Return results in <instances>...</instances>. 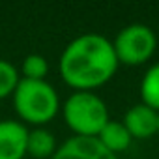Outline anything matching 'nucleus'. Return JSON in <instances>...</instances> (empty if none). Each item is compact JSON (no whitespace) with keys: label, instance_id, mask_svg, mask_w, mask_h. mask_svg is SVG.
Masks as SVG:
<instances>
[{"label":"nucleus","instance_id":"nucleus-8","mask_svg":"<svg viewBox=\"0 0 159 159\" xmlns=\"http://www.w3.org/2000/svg\"><path fill=\"white\" fill-rule=\"evenodd\" d=\"M98 140L109 150L112 152L114 155L125 152L129 146H131V140L133 137L129 135V131L125 129L124 122H118V120H109L105 124V127L99 131L98 135Z\"/></svg>","mask_w":159,"mask_h":159},{"label":"nucleus","instance_id":"nucleus-13","mask_svg":"<svg viewBox=\"0 0 159 159\" xmlns=\"http://www.w3.org/2000/svg\"><path fill=\"white\" fill-rule=\"evenodd\" d=\"M157 135H159V131H157Z\"/></svg>","mask_w":159,"mask_h":159},{"label":"nucleus","instance_id":"nucleus-10","mask_svg":"<svg viewBox=\"0 0 159 159\" xmlns=\"http://www.w3.org/2000/svg\"><path fill=\"white\" fill-rule=\"evenodd\" d=\"M140 103L159 112V62L152 64L140 81Z\"/></svg>","mask_w":159,"mask_h":159},{"label":"nucleus","instance_id":"nucleus-6","mask_svg":"<svg viewBox=\"0 0 159 159\" xmlns=\"http://www.w3.org/2000/svg\"><path fill=\"white\" fill-rule=\"evenodd\" d=\"M28 127L19 120H0V159H23L26 155Z\"/></svg>","mask_w":159,"mask_h":159},{"label":"nucleus","instance_id":"nucleus-12","mask_svg":"<svg viewBox=\"0 0 159 159\" xmlns=\"http://www.w3.org/2000/svg\"><path fill=\"white\" fill-rule=\"evenodd\" d=\"M19 81H21V75H19L17 67L10 60L0 58V99L13 96Z\"/></svg>","mask_w":159,"mask_h":159},{"label":"nucleus","instance_id":"nucleus-4","mask_svg":"<svg viewBox=\"0 0 159 159\" xmlns=\"http://www.w3.org/2000/svg\"><path fill=\"white\" fill-rule=\"evenodd\" d=\"M112 47L120 64L140 66L153 56L157 49V36L148 25L133 23L116 34Z\"/></svg>","mask_w":159,"mask_h":159},{"label":"nucleus","instance_id":"nucleus-11","mask_svg":"<svg viewBox=\"0 0 159 159\" xmlns=\"http://www.w3.org/2000/svg\"><path fill=\"white\" fill-rule=\"evenodd\" d=\"M49 71V64L45 56L41 54H28L23 60L21 66V79H28V81H45Z\"/></svg>","mask_w":159,"mask_h":159},{"label":"nucleus","instance_id":"nucleus-7","mask_svg":"<svg viewBox=\"0 0 159 159\" xmlns=\"http://www.w3.org/2000/svg\"><path fill=\"white\" fill-rule=\"evenodd\" d=\"M124 125L133 139H150L159 131V112L144 103H137L127 109Z\"/></svg>","mask_w":159,"mask_h":159},{"label":"nucleus","instance_id":"nucleus-1","mask_svg":"<svg viewBox=\"0 0 159 159\" xmlns=\"http://www.w3.org/2000/svg\"><path fill=\"white\" fill-rule=\"evenodd\" d=\"M118 66L112 41L94 32L77 36L60 54V75L64 83L84 92L109 83Z\"/></svg>","mask_w":159,"mask_h":159},{"label":"nucleus","instance_id":"nucleus-3","mask_svg":"<svg viewBox=\"0 0 159 159\" xmlns=\"http://www.w3.org/2000/svg\"><path fill=\"white\" fill-rule=\"evenodd\" d=\"M62 114L67 127L79 137H98L111 120L105 101L98 94L84 90H75L64 101Z\"/></svg>","mask_w":159,"mask_h":159},{"label":"nucleus","instance_id":"nucleus-2","mask_svg":"<svg viewBox=\"0 0 159 159\" xmlns=\"http://www.w3.org/2000/svg\"><path fill=\"white\" fill-rule=\"evenodd\" d=\"M13 109L25 124L41 127L58 114L60 99L47 81L21 79L13 92Z\"/></svg>","mask_w":159,"mask_h":159},{"label":"nucleus","instance_id":"nucleus-9","mask_svg":"<svg viewBox=\"0 0 159 159\" xmlns=\"http://www.w3.org/2000/svg\"><path fill=\"white\" fill-rule=\"evenodd\" d=\"M56 139L54 135L45 127H34L28 129L26 139V153L34 159H51L56 153Z\"/></svg>","mask_w":159,"mask_h":159},{"label":"nucleus","instance_id":"nucleus-5","mask_svg":"<svg viewBox=\"0 0 159 159\" xmlns=\"http://www.w3.org/2000/svg\"><path fill=\"white\" fill-rule=\"evenodd\" d=\"M51 159H118V155L109 152L98 140V137L73 135L56 150Z\"/></svg>","mask_w":159,"mask_h":159}]
</instances>
